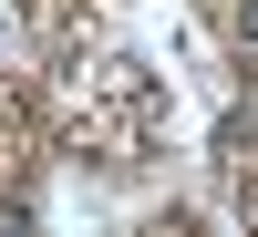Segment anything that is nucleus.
I'll return each mask as SVG.
<instances>
[{"label": "nucleus", "mask_w": 258, "mask_h": 237, "mask_svg": "<svg viewBox=\"0 0 258 237\" xmlns=\"http://www.w3.org/2000/svg\"><path fill=\"white\" fill-rule=\"evenodd\" d=\"M238 31H248V41H258V0H238Z\"/></svg>", "instance_id": "nucleus-1"}]
</instances>
